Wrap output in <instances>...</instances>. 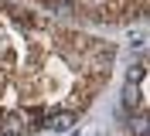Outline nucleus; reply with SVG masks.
Here are the masks:
<instances>
[{
	"label": "nucleus",
	"instance_id": "nucleus-2",
	"mask_svg": "<svg viewBox=\"0 0 150 136\" xmlns=\"http://www.w3.org/2000/svg\"><path fill=\"white\" fill-rule=\"evenodd\" d=\"M75 123H79V116H75V112H55V116H48V119H45V126L58 129V133H65V129H72Z\"/></svg>",
	"mask_w": 150,
	"mask_h": 136
},
{
	"label": "nucleus",
	"instance_id": "nucleus-1",
	"mask_svg": "<svg viewBox=\"0 0 150 136\" xmlns=\"http://www.w3.org/2000/svg\"><path fill=\"white\" fill-rule=\"evenodd\" d=\"M0 133L4 136H28L31 133L28 116H24V112H4V116H0Z\"/></svg>",
	"mask_w": 150,
	"mask_h": 136
}]
</instances>
